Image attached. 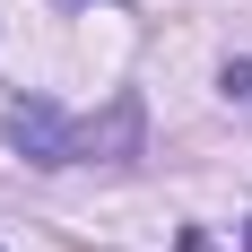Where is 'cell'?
<instances>
[{"instance_id": "obj_1", "label": "cell", "mask_w": 252, "mask_h": 252, "mask_svg": "<svg viewBox=\"0 0 252 252\" xmlns=\"http://www.w3.org/2000/svg\"><path fill=\"white\" fill-rule=\"evenodd\" d=\"M9 139H18L35 165H87V157L130 148V139H139V104L122 96L104 122H70V113H52L44 96H18V104H9Z\"/></svg>"}, {"instance_id": "obj_2", "label": "cell", "mask_w": 252, "mask_h": 252, "mask_svg": "<svg viewBox=\"0 0 252 252\" xmlns=\"http://www.w3.org/2000/svg\"><path fill=\"white\" fill-rule=\"evenodd\" d=\"M244 235H252V226H244Z\"/></svg>"}]
</instances>
